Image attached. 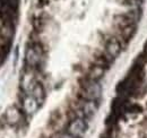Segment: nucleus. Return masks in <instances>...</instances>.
<instances>
[{
    "instance_id": "0eeeda50",
    "label": "nucleus",
    "mask_w": 147,
    "mask_h": 138,
    "mask_svg": "<svg viewBox=\"0 0 147 138\" xmlns=\"http://www.w3.org/2000/svg\"><path fill=\"white\" fill-rule=\"evenodd\" d=\"M20 102H22V111L25 114H27V116L34 114L37 110H38V108L41 106L40 103L37 102L32 95H30V94H24L22 96Z\"/></svg>"
},
{
    "instance_id": "20e7f679",
    "label": "nucleus",
    "mask_w": 147,
    "mask_h": 138,
    "mask_svg": "<svg viewBox=\"0 0 147 138\" xmlns=\"http://www.w3.org/2000/svg\"><path fill=\"white\" fill-rule=\"evenodd\" d=\"M87 130H88V123L86 119L79 117H74L66 127V131L74 138H84Z\"/></svg>"
},
{
    "instance_id": "f257e3e1",
    "label": "nucleus",
    "mask_w": 147,
    "mask_h": 138,
    "mask_svg": "<svg viewBox=\"0 0 147 138\" xmlns=\"http://www.w3.org/2000/svg\"><path fill=\"white\" fill-rule=\"evenodd\" d=\"M78 96L84 100L88 101H96L101 97L102 94V86L97 80H94L88 78L87 76H84L78 82Z\"/></svg>"
},
{
    "instance_id": "423d86ee",
    "label": "nucleus",
    "mask_w": 147,
    "mask_h": 138,
    "mask_svg": "<svg viewBox=\"0 0 147 138\" xmlns=\"http://www.w3.org/2000/svg\"><path fill=\"white\" fill-rule=\"evenodd\" d=\"M34 69H31L28 67L24 69L22 77H20V88L23 89V92L25 94H31V92L33 91L34 86L37 84L35 75H34Z\"/></svg>"
},
{
    "instance_id": "7ed1b4c3",
    "label": "nucleus",
    "mask_w": 147,
    "mask_h": 138,
    "mask_svg": "<svg viewBox=\"0 0 147 138\" xmlns=\"http://www.w3.org/2000/svg\"><path fill=\"white\" fill-rule=\"evenodd\" d=\"M71 106H73V112H75V117H79L84 119L92 118L93 116H95L98 109L96 101H88L80 97L77 102H73Z\"/></svg>"
},
{
    "instance_id": "39448f33",
    "label": "nucleus",
    "mask_w": 147,
    "mask_h": 138,
    "mask_svg": "<svg viewBox=\"0 0 147 138\" xmlns=\"http://www.w3.org/2000/svg\"><path fill=\"white\" fill-rule=\"evenodd\" d=\"M2 119L3 124H8L10 127H18L19 124L23 123V111L17 106L11 105L5 111Z\"/></svg>"
},
{
    "instance_id": "6e6552de",
    "label": "nucleus",
    "mask_w": 147,
    "mask_h": 138,
    "mask_svg": "<svg viewBox=\"0 0 147 138\" xmlns=\"http://www.w3.org/2000/svg\"><path fill=\"white\" fill-rule=\"evenodd\" d=\"M104 48H105L107 54L110 58H112V59H115L120 54V52H121V44H120V42L115 37H113V36H110V37H108L105 40Z\"/></svg>"
},
{
    "instance_id": "9d476101",
    "label": "nucleus",
    "mask_w": 147,
    "mask_h": 138,
    "mask_svg": "<svg viewBox=\"0 0 147 138\" xmlns=\"http://www.w3.org/2000/svg\"><path fill=\"white\" fill-rule=\"evenodd\" d=\"M51 138H74V137L71 135H69L67 131H66V133H63V131H58V133H55Z\"/></svg>"
},
{
    "instance_id": "1a4fd4ad",
    "label": "nucleus",
    "mask_w": 147,
    "mask_h": 138,
    "mask_svg": "<svg viewBox=\"0 0 147 138\" xmlns=\"http://www.w3.org/2000/svg\"><path fill=\"white\" fill-rule=\"evenodd\" d=\"M30 95H32L41 105V104H43L44 100H45V89H44V87L42 86V84L37 83Z\"/></svg>"
},
{
    "instance_id": "f03ea898",
    "label": "nucleus",
    "mask_w": 147,
    "mask_h": 138,
    "mask_svg": "<svg viewBox=\"0 0 147 138\" xmlns=\"http://www.w3.org/2000/svg\"><path fill=\"white\" fill-rule=\"evenodd\" d=\"M44 60L43 47L38 42H32L25 50V66L31 69H38Z\"/></svg>"
}]
</instances>
